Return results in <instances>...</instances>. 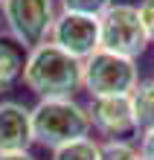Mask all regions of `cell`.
Wrapping results in <instances>:
<instances>
[{
  "label": "cell",
  "instance_id": "cell-2",
  "mask_svg": "<svg viewBox=\"0 0 154 160\" xmlns=\"http://www.w3.org/2000/svg\"><path fill=\"white\" fill-rule=\"evenodd\" d=\"M90 114L79 99H38L32 108V134L44 148H58L90 137Z\"/></svg>",
  "mask_w": 154,
  "mask_h": 160
},
{
  "label": "cell",
  "instance_id": "cell-12",
  "mask_svg": "<svg viewBox=\"0 0 154 160\" xmlns=\"http://www.w3.org/2000/svg\"><path fill=\"white\" fill-rule=\"evenodd\" d=\"M99 160H142V154L128 140H105L102 152H99Z\"/></svg>",
  "mask_w": 154,
  "mask_h": 160
},
{
  "label": "cell",
  "instance_id": "cell-5",
  "mask_svg": "<svg viewBox=\"0 0 154 160\" xmlns=\"http://www.w3.org/2000/svg\"><path fill=\"white\" fill-rule=\"evenodd\" d=\"M0 15L9 38L23 50H35L38 44L50 41L58 9H55V0H3Z\"/></svg>",
  "mask_w": 154,
  "mask_h": 160
},
{
  "label": "cell",
  "instance_id": "cell-16",
  "mask_svg": "<svg viewBox=\"0 0 154 160\" xmlns=\"http://www.w3.org/2000/svg\"><path fill=\"white\" fill-rule=\"evenodd\" d=\"M0 160H38L32 152H6V154H0Z\"/></svg>",
  "mask_w": 154,
  "mask_h": 160
},
{
  "label": "cell",
  "instance_id": "cell-1",
  "mask_svg": "<svg viewBox=\"0 0 154 160\" xmlns=\"http://www.w3.org/2000/svg\"><path fill=\"white\" fill-rule=\"evenodd\" d=\"M21 82L38 99H76V93L84 88V61L47 41L26 50Z\"/></svg>",
  "mask_w": 154,
  "mask_h": 160
},
{
  "label": "cell",
  "instance_id": "cell-7",
  "mask_svg": "<svg viewBox=\"0 0 154 160\" xmlns=\"http://www.w3.org/2000/svg\"><path fill=\"white\" fill-rule=\"evenodd\" d=\"M90 125L105 140H128L137 134V114L131 96H99L87 105Z\"/></svg>",
  "mask_w": 154,
  "mask_h": 160
},
{
  "label": "cell",
  "instance_id": "cell-15",
  "mask_svg": "<svg viewBox=\"0 0 154 160\" xmlns=\"http://www.w3.org/2000/svg\"><path fill=\"white\" fill-rule=\"evenodd\" d=\"M140 154L142 160H154V131H146L140 137Z\"/></svg>",
  "mask_w": 154,
  "mask_h": 160
},
{
  "label": "cell",
  "instance_id": "cell-6",
  "mask_svg": "<svg viewBox=\"0 0 154 160\" xmlns=\"http://www.w3.org/2000/svg\"><path fill=\"white\" fill-rule=\"evenodd\" d=\"M50 44L70 52L79 61H87L93 52H99V18L79 12H58L50 32Z\"/></svg>",
  "mask_w": 154,
  "mask_h": 160
},
{
  "label": "cell",
  "instance_id": "cell-11",
  "mask_svg": "<svg viewBox=\"0 0 154 160\" xmlns=\"http://www.w3.org/2000/svg\"><path fill=\"white\" fill-rule=\"evenodd\" d=\"M99 152H102V143H96L93 137H84V140L52 148L50 160H99Z\"/></svg>",
  "mask_w": 154,
  "mask_h": 160
},
{
  "label": "cell",
  "instance_id": "cell-14",
  "mask_svg": "<svg viewBox=\"0 0 154 160\" xmlns=\"http://www.w3.org/2000/svg\"><path fill=\"white\" fill-rule=\"evenodd\" d=\"M140 18H142V26L148 32V41L154 44V0H140Z\"/></svg>",
  "mask_w": 154,
  "mask_h": 160
},
{
  "label": "cell",
  "instance_id": "cell-17",
  "mask_svg": "<svg viewBox=\"0 0 154 160\" xmlns=\"http://www.w3.org/2000/svg\"><path fill=\"white\" fill-rule=\"evenodd\" d=\"M0 3H3V0H0Z\"/></svg>",
  "mask_w": 154,
  "mask_h": 160
},
{
  "label": "cell",
  "instance_id": "cell-8",
  "mask_svg": "<svg viewBox=\"0 0 154 160\" xmlns=\"http://www.w3.org/2000/svg\"><path fill=\"white\" fill-rule=\"evenodd\" d=\"M35 146L32 134V108L15 99H0V154L29 152Z\"/></svg>",
  "mask_w": 154,
  "mask_h": 160
},
{
  "label": "cell",
  "instance_id": "cell-3",
  "mask_svg": "<svg viewBox=\"0 0 154 160\" xmlns=\"http://www.w3.org/2000/svg\"><path fill=\"white\" fill-rule=\"evenodd\" d=\"M148 32L134 3H111L99 15V50L125 58H140L148 50Z\"/></svg>",
  "mask_w": 154,
  "mask_h": 160
},
{
  "label": "cell",
  "instance_id": "cell-4",
  "mask_svg": "<svg viewBox=\"0 0 154 160\" xmlns=\"http://www.w3.org/2000/svg\"><path fill=\"white\" fill-rule=\"evenodd\" d=\"M140 64L137 58L99 50L84 61V90L90 99L99 96H131L140 88Z\"/></svg>",
  "mask_w": 154,
  "mask_h": 160
},
{
  "label": "cell",
  "instance_id": "cell-13",
  "mask_svg": "<svg viewBox=\"0 0 154 160\" xmlns=\"http://www.w3.org/2000/svg\"><path fill=\"white\" fill-rule=\"evenodd\" d=\"M113 0H58L61 12H79V15H93L99 18Z\"/></svg>",
  "mask_w": 154,
  "mask_h": 160
},
{
  "label": "cell",
  "instance_id": "cell-9",
  "mask_svg": "<svg viewBox=\"0 0 154 160\" xmlns=\"http://www.w3.org/2000/svg\"><path fill=\"white\" fill-rule=\"evenodd\" d=\"M23 61H26V50L21 44H15L9 35H3L0 38V93L12 90L15 82H21Z\"/></svg>",
  "mask_w": 154,
  "mask_h": 160
},
{
  "label": "cell",
  "instance_id": "cell-10",
  "mask_svg": "<svg viewBox=\"0 0 154 160\" xmlns=\"http://www.w3.org/2000/svg\"><path fill=\"white\" fill-rule=\"evenodd\" d=\"M134 102V114H137V131L146 134V131H154V79L140 82V88L131 93Z\"/></svg>",
  "mask_w": 154,
  "mask_h": 160
}]
</instances>
